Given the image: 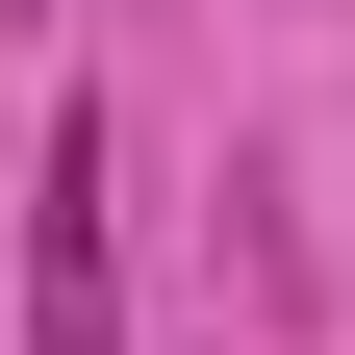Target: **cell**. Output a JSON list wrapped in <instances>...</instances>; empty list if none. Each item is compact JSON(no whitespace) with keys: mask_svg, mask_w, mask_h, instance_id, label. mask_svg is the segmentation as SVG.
Instances as JSON below:
<instances>
[{"mask_svg":"<svg viewBox=\"0 0 355 355\" xmlns=\"http://www.w3.org/2000/svg\"><path fill=\"white\" fill-rule=\"evenodd\" d=\"M26 330L102 355V102H51V178H26Z\"/></svg>","mask_w":355,"mask_h":355,"instance_id":"obj_1","label":"cell"}]
</instances>
